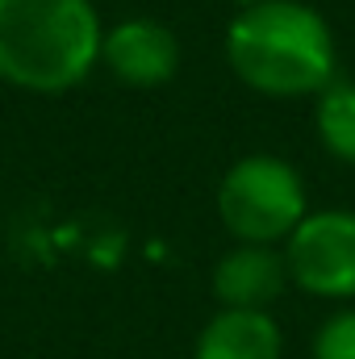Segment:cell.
I'll return each instance as SVG.
<instances>
[{
  "label": "cell",
  "mask_w": 355,
  "mask_h": 359,
  "mask_svg": "<svg viewBox=\"0 0 355 359\" xmlns=\"http://www.w3.org/2000/svg\"><path fill=\"white\" fill-rule=\"evenodd\" d=\"M222 50L234 80L272 100H314L339 72L335 29L305 0L239 8L222 34Z\"/></svg>",
  "instance_id": "6da1fadb"
},
{
  "label": "cell",
  "mask_w": 355,
  "mask_h": 359,
  "mask_svg": "<svg viewBox=\"0 0 355 359\" xmlns=\"http://www.w3.org/2000/svg\"><path fill=\"white\" fill-rule=\"evenodd\" d=\"M105 21L92 0H0V80L63 96L100 67Z\"/></svg>",
  "instance_id": "7a4b0ae2"
},
{
  "label": "cell",
  "mask_w": 355,
  "mask_h": 359,
  "mask_svg": "<svg viewBox=\"0 0 355 359\" xmlns=\"http://www.w3.org/2000/svg\"><path fill=\"white\" fill-rule=\"evenodd\" d=\"M213 205L230 243L284 247V238L309 213V188L284 155L255 151L226 168Z\"/></svg>",
  "instance_id": "3957f363"
},
{
  "label": "cell",
  "mask_w": 355,
  "mask_h": 359,
  "mask_svg": "<svg viewBox=\"0 0 355 359\" xmlns=\"http://www.w3.org/2000/svg\"><path fill=\"white\" fill-rule=\"evenodd\" d=\"M288 284L314 301H355V209H309L284 238Z\"/></svg>",
  "instance_id": "277c9868"
},
{
  "label": "cell",
  "mask_w": 355,
  "mask_h": 359,
  "mask_svg": "<svg viewBox=\"0 0 355 359\" xmlns=\"http://www.w3.org/2000/svg\"><path fill=\"white\" fill-rule=\"evenodd\" d=\"M100 67L126 88H159L180 72V38L159 17H121L105 25Z\"/></svg>",
  "instance_id": "5b68a950"
},
{
  "label": "cell",
  "mask_w": 355,
  "mask_h": 359,
  "mask_svg": "<svg viewBox=\"0 0 355 359\" xmlns=\"http://www.w3.org/2000/svg\"><path fill=\"white\" fill-rule=\"evenodd\" d=\"M209 288H213L217 309H272L288 288L284 251L280 247L234 243L230 251L217 255Z\"/></svg>",
  "instance_id": "8992f818"
},
{
  "label": "cell",
  "mask_w": 355,
  "mask_h": 359,
  "mask_svg": "<svg viewBox=\"0 0 355 359\" xmlns=\"http://www.w3.org/2000/svg\"><path fill=\"white\" fill-rule=\"evenodd\" d=\"M192 359H284V330L272 309H217L201 326Z\"/></svg>",
  "instance_id": "52a82bcc"
},
{
  "label": "cell",
  "mask_w": 355,
  "mask_h": 359,
  "mask_svg": "<svg viewBox=\"0 0 355 359\" xmlns=\"http://www.w3.org/2000/svg\"><path fill=\"white\" fill-rule=\"evenodd\" d=\"M314 134L335 163L355 168V80H330L314 96Z\"/></svg>",
  "instance_id": "ba28073f"
},
{
  "label": "cell",
  "mask_w": 355,
  "mask_h": 359,
  "mask_svg": "<svg viewBox=\"0 0 355 359\" xmlns=\"http://www.w3.org/2000/svg\"><path fill=\"white\" fill-rule=\"evenodd\" d=\"M309 359H355V305L326 313L309 339Z\"/></svg>",
  "instance_id": "9c48e42d"
},
{
  "label": "cell",
  "mask_w": 355,
  "mask_h": 359,
  "mask_svg": "<svg viewBox=\"0 0 355 359\" xmlns=\"http://www.w3.org/2000/svg\"><path fill=\"white\" fill-rule=\"evenodd\" d=\"M230 4H234V13H239V8H251V4H264V0H230Z\"/></svg>",
  "instance_id": "30bf717a"
}]
</instances>
